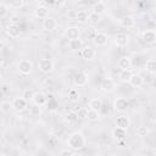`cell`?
Returning a JSON list of instances; mask_svg holds the SVG:
<instances>
[{
	"instance_id": "cell-21",
	"label": "cell",
	"mask_w": 156,
	"mask_h": 156,
	"mask_svg": "<svg viewBox=\"0 0 156 156\" xmlns=\"http://www.w3.org/2000/svg\"><path fill=\"white\" fill-rule=\"evenodd\" d=\"M133 76H134V73L132 72V69H123V71L119 72L118 78L122 83H129Z\"/></svg>"
},
{
	"instance_id": "cell-30",
	"label": "cell",
	"mask_w": 156,
	"mask_h": 156,
	"mask_svg": "<svg viewBox=\"0 0 156 156\" xmlns=\"http://www.w3.org/2000/svg\"><path fill=\"white\" fill-rule=\"evenodd\" d=\"M101 106H102V101L100 99H91L89 101V107L93 108V110H98L99 111L101 108Z\"/></svg>"
},
{
	"instance_id": "cell-12",
	"label": "cell",
	"mask_w": 156,
	"mask_h": 156,
	"mask_svg": "<svg viewBox=\"0 0 156 156\" xmlns=\"http://www.w3.org/2000/svg\"><path fill=\"white\" fill-rule=\"evenodd\" d=\"M107 41H108V37H107L106 33H104V32H96L95 33V35H94V43H95V45L104 46V45L107 44Z\"/></svg>"
},
{
	"instance_id": "cell-5",
	"label": "cell",
	"mask_w": 156,
	"mask_h": 156,
	"mask_svg": "<svg viewBox=\"0 0 156 156\" xmlns=\"http://www.w3.org/2000/svg\"><path fill=\"white\" fill-rule=\"evenodd\" d=\"M12 107H13V110H16L17 112H22V111H24L27 107H28V101L27 100H24L22 96L20 98H15L13 100H12Z\"/></svg>"
},
{
	"instance_id": "cell-20",
	"label": "cell",
	"mask_w": 156,
	"mask_h": 156,
	"mask_svg": "<svg viewBox=\"0 0 156 156\" xmlns=\"http://www.w3.org/2000/svg\"><path fill=\"white\" fill-rule=\"evenodd\" d=\"M112 136L113 139H116L117 141H122L127 138V130L126 129H122V128H115L112 130Z\"/></svg>"
},
{
	"instance_id": "cell-33",
	"label": "cell",
	"mask_w": 156,
	"mask_h": 156,
	"mask_svg": "<svg viewBox=\"0 0 156 156\" xmlns=\"http://www.w3.org/2000/svg\"><path fill=\"white\" fill-rule=\"evenodd\" d=\"M91 24H98L100 21H101V16L98 15V13H94V12H90L89 13V20H88Z\"/></svg>"
},
{
	"instance_id": "cell-1",
	"label": "cell",
	"mask_w": 156,
	"mask_h": 156,
	"mask_svg": "<svg viewBox=\"0 0 156 156\" xmlns=\"http://www.w3.org/2000/svg\"><path fill=\"white\" fill-rule=\"evenodd\" d=\"M85 144L87 140L82 132H74L67 139V145L71 150H82L85 146Z\"/></svg>"
},
{
	"instance_id": "cell-3",
	"label": "cell",
	"mask_w": 156,
	"mask_h": 156,
	"mask_svg": "<svg viewBox=\"0 0 156 156\" xmlns=\"http://www.w3.org/2000/svg\"><path fill=\"white\" fill-rule=\"evenodd\" d=\"M100 88H101V90L105 91V93H111V91H113V90L116 89V82H115L112 78L106 77V78H104V79L101 80Z\"/></svg>"
},
{
	"instance_id": "cell-37",
	"label": "cell",
	"mask_w": 156,
	"mask_h": 156,
	"mask_svg": "<svg viewBox=\"0 0 156 156\" xmlns=\"http://www.w3.org/2000/svg\"><path fill=\"white\" fill-rule=\"evenodd\" d=\"M9 5H6V4H4V2H1L0 4V17H5L6 15H7V12H9Z\"/></svg>"
},
{
	"instance_id": "cell-4",
	"label": "cell",
	"mask_w": 156,
	"mask_h": 156,
	"mask_svg": "<svg viewBox=\"0 0 156 156\" xmlns=\"http://www.w3.org/2000/svg\"><path fill=\"white\" fill-rule=\"evenodd\" d=\"M88 73L84 71H80L78 73H76L74 78H73V83L76 87H85L88 83Z\"/></svg>"
},
{
	"instance_id": "cell-11",
	"label": "cell",
	"mask_w": 156,
	"mask_h": 156,
	"mask_svg": "<svg viewBox=\"0 0 156 156\" xmlns=\"http://www.w3.org/2000/svg\"><path fill=\"white\" fill-rule=\"evenodd\" d=\"M46 102H48V95L43 91H35L34 98H33V104L41 107V106L46 105Z\"/></svg>"
},
{
	"instance_id": "cell-10",
	"label": "cell",
	"mask_w": 156,
	"mask_h": 156,
	"mask_svg": "<svg viewBox=\"0 0 156 156\" xmlns=\"http://www.w3.org/2000/svg\"><path fill=\"white\" fill-rule=\"evenodd\" d=\"M66 37L69 39V40H74V39H79L80 37V28L79 27H76V26H71L66 29L65 32Z\"/></svg>"
},
{
	"instance_id": "cell-24",
	"label": "cell",
	"mask_w": 156,
	"mask_h": 156,
	"mask_svg": "<svg viewBox=\"0 0 156 156\" xmlns=\"http://www.w3.org/2000/svg\"><path fill=\"white\" fill-rule=\"evenodd\" d=\"M129 84L133 87V88H140L143 84H144V78L140 76V74H134L129 82Z\"/></svg>"
},
{
	"instance_id": "cell-22",
	"label": "cell",
	"mask_w": 156,
	"mask_h": 156,
	"mask_svg": "<svg viewBox=\"0 0 156 156\" xmlns=\"http://www.w3.org/2000/svg\"><path fill=\"white\" fill-rule=\"evenodd\" d=\"M68 48L71 51H78L82 50L83 46V40L82 39H74V40H68Z\"/></svg>"
},
{
	"instance_id": "cell-6",
	"label": "cell",
	"mask_w": 156,
	"mask_h": 156,
	"mask_svg": "<svg viewBox=\"0 0 156 156\" xmlns=\"http://www.w3.org/2000/svg\"><path fill=\"white\" fill-rule=\"evenodd\" d=\"M128 107H129V100L126 99V98H117V99L113 101V108H115L116 111L123 112V111H126Z\"/></svg>"
},
{
	"instance_id": "cell-15",
	"label": "cell",
	"mask_w": 156,
	"mask_h": 156,
	"mask_svg": "<svg viewBox=\"0 0 156 156\" xmlns=\"http://www.w3.org/2000/svg\"><path fill=\"white\" fill-rule=\"evenodd\" d=\"M6 33H7V35H9L10 38L16 39V38H18V37L21 35L22 30H21L20 26H16V24H9L7 28H6Z\"/></svg>"
},
{
	"instance_id": "cell-36",
	"label": "cell",
	"mask_w": 156,
	"mask_h": 156,
	"mask_svg": "<svg viewBox=\"0 0 156 156\" xmlns=\"http://www.w3.org/2000/svg\"><path fill=\"white\" fill-rule=\"evenodd\" d=\"M78 118H87L88 117V108L87 107H79L77 111Z\"/></svg>"
},
{
	"instance_id": "cell-19",
	"label": "cell",
	"mask_w": 156,
	"mask_h": 156,
	"mask_svg": "<svg viewBox=\"0 0 156 156\" xmlns=\"http://www.w3.org/2000/svg\"><path fill=\"white\" fill-rule=\"evenodd\" d=\"M119 23L123 28H133L135 26V18L133 16H123L119 20Z\"/></svg>"
},
{
	"instance_id": "cell-18",
	"label": "cell",
	"mask_w": 156,
	"mask_h": 156,
	"mask_svg": "<svg viewBox=\"0 0 156 156\" xmlns=\"http://www.w3.org/2000/svg\"><path fill=\"white\" fill-rule=\"evenodd\" d=\"M115 41H116V45H117V46L124 48V46H127L128 43H129V37H128L126 33H118V34L116 35Z\"/></svg>"
},
{
	"instance_id": "cell-42",
	"label": "cell",
	"mask_w": 156,
	"mask_h": 156,
	"mask_svg": "<svg viewBox=\"0 0 156 156\" xmlns=\"http://www.w3.org/2000/svg\"><path fill=\"white\" fill-rule=\"evenodd\" d=\"M138 156H146V155H138Z\"/></svg>"
},
{
	"instance_id": "cell-41",
	"label": "cell",
	"mask_w": 156,
	"mask_h": 156,
	"mask_svg": "<svg viewBox=\"0 0 156 156\" xmlns=\"http://www.w3.org/2000/svg\"><path fill=\"white\" fill-rule=\"evenodd\" d=\"M0 156H6V155H5V154H1V155H0Z\"/></svg>"
},
{
	"instance_id": "cell-39",
	"label": "cell",
	"mask_w": 156,
	"mask_h": 156,
	"mask_svg": "<svg viewBox=\"0 0 156 156\" xmlns=\"http://www.w3.org/2000/svg\"><path fill=\"white\" fill-rule=\"evenodd\" d=\"M58 156H74V154L71 150H68V149H63V150H61Z\"/></svg>"
},
{
	"instance_id": "cell-27",
	"label": "cell",
	"mask_w": 156,
	"mask_h": 156,
	"mask_svg": "<svg viewBox=\"0 0 156 156\" xmlns=\"http://www.w3.org/2000/svg\"><path fill=\"white\" fill-rule=\"evenodd\" d=\"M68 99H69V101H72V102H77V101H79V99H80V93H79V90L78 89H71L69 91H68Z\"/></svg>"
},
{
	"instance_id": "cell-16",
	"label": "cell",
	"mask_w": 156,
	"mask_h": 156,
	"mask_svg": "<svg viewBox=\"0 0 156 156\" xmlns=\"http://www.w3.org/2000/svg\"><path fill=\"white\" fill-rule=\"evenodd\" d=\"M56 27H57V22H56L55 18L48 17V18L43 20V28L46 32H52L54 29H56Z\"/></svg>"
},
{
	"instance_id": "cell-13",
	"label": "cell",
	"mask_w": 156,
	"mask_h": 156,
	"mask_svg": "<svg viewBox=\"0 0 156 156\" xmlns=\"http://www.w3.org/2000/svg\"><path fill=\"white\" fill-rule=\"evenodd\" d=\"M80 55H82V57H83L84 60H87V61H91V60H94L96 52H95V50H94L91 46L87 45V46H84V48L80 50Z\"/></svg>"
},
{
	"instance_id": "cell-7",
	"label": "cell",
	"mask_w": 156,
	"mask_h": 156,
	"mask_svg": "<svg viewBox=\"0 0 156 156\" xmlns=\"http://www.w3.org/2000/svg\"><path fill=\"white\" fill-rule=\"evenodd\" d=\"M39 69L43 73H50L54 71V62L50 58H41L39 61Z\"/></svg>"
},
{
	"instance_id": "cell-38",
	"label": "cell",
	"mask_w": 156,
	"mask_h": 156,
	"mask_svg": "<svg viewBox=\"0 0 156 156\" xmlns=\"http://www.w3.org/2000/svg\"><path fill=\"white\" fill-rule=\"evenodd\" d=\"M23 5H24L23 0H15V1L10 2V7H13V9H21Z\"/></svg>"
},
{
	"instance_id": "cell-14",
	"label": "cell",
	"mask_w": 156,
	"mask_h": 156,
	"mask_svg": "<svg viewBox=\"0 0 156 156\" xmlns=\"http://www.w3.org/2000/svg\"><path fill=\"white\" fill-rule=\"evenodd\" d=\"M34 13H35V16H37L38 18H43V20H45V18H48L49 9L44 5V2H39L38 7L34 10Z\"/></svg>"
},
{
	"instance_id": "cell-28",
	"label": "cell",
	"mask_w": 156,
	"mask_h": 156,
	"mask_svg": "<svg viewBox=\"0 0 156 156\" xmlns=\"http://www.w3.org/2000/svg\"><path fill=\"white\" fill-rule=\"evenodd\" d=\"M65 121L67 122V123H74L77 119H78V116H77V112H74V111H68L66 115H65Z\"/></svg>"
},
{
	"instance_id": "cell-32",
	"label": "cell",
	"mask_w": 156,
	"mask_h": 156,
	"mask_svg": "<svg viewBox=\"0 0 156 156\" xmlns=\"http://www.w3.org/2000/svg\"><path fill=\"white\" fill-rule=\"evenodd\" d=\"M0 108H1V111L4 113H9L11 111V108H13L12 107V102H10V101H2L0 104Z\"/></svg>"
},
{
	"instance_id": "cell-40",
	"label": "cell",
	"mask_w": 156,
	"mask_h": 156,
	"mask_svg": "<svg viewBox=\"0 0 156 156\" xmlns=\"http://www.w3.org/2000/svg\"><path fill=\"white\" fill-rule=\"evenodd\" d=\"M9 90H10V87H9L6 83H2V85H1V91H2L4 94H6Z\"/></svg>"
},
{
	"instance_id": "cell-2",
	"label": "cell",
	"mask_w": 156,
	"mask_h": 156,
	"mask_svg": "<svg viewBox=\"0 0 156 156\" xmlns=\"http://www.w3.org/2000/svg\"><path fill=\"white\" fill-rule=\"evenodd\" d=\"M17 71L21 74H23V76H28L33 71V63H32V61H29L27 58L20 60L18 63H17Z\"/></svg>"
},
{
	"instance_id": "cell-9",
	"label": "cell",
	"mask_w": 156,
	"mask_h": 156,
	"mask_svg": "<svg viewBox=\"0 0 156 156\" xmlns=\"http://www.w3.org/2000/svg\"><path fill=\"white\" fill-rule=\"evenodd\" d=\"M130 126V119L127 115H119L116 118V127L117 128H122V129H128V127Z\"/></svg>"
},
{
	"instance_id": "cell-26",
	"label": "cell",
	"mask_w": 156,
	"mask_h": 156,
	"mask_svg": "<svg viewBox=\"0 0 156 156\" xmlns=\"http://www.w3.org/2000/svg\"><path fill=\"white\" fill-rule=\"evenodd\" d=\"M88 20H89V15H88L84 10L77 11V13H76V20H74V21H77L78 23H85Z\"/></svg>"
},
{
	"instance_id": "cell-17",
	"label": "cell",
	"mask_w": 156,
	"mask_h": 156,
	"mask_svg": "<svg viewBox=\"0 0 156 156\" xmlns=\"http://www.w3.org/2000/svg\"><path fill=\"white\" fill-rule=\"evenodd\" d=\"M107 7H106V4L104 1H98V2H94L93 6H91V12L94 13H98L100 16H102L105 12H106Z\"/></svg>"
},
{
	"instance_id": "cell-25",
	"label": "cell",
	"mask_w": 156,
	"mask_h": 156,
	"mask_svg": "<svg viewBox=\"0 0 156 156\" xmlns=\"http://www.w3.org/2000/svg\"><path fill=\"white\" fill-rule=\"evenodd\" d=\"M145 71L151 74L156 73V60L155 58H149L145 62Z\"/></svg>"
},
{
	"instance_id": "cell-31",
	"label": "cell",
	"mask_w": 156,
	"mask_h": 156,
	"mask_svg": "<svg viewBox=\"0 0 156 156\" xmlns=\"http://www.w3.org/2000/svg\"><path fill=\"white\" fill-rule=\"evenodd\" d=\"M34 94H35V93H34L32 89H24V90H23V93H22V98L29 102V101H33Z\"/></svg>"
},
{
	"instance_id": "cell-29",
	"label": "cell",
	"mask_w": 156,
	"mask_h": 156,
	"mask_svg": "<svg viewBox=\"0 0 156 156\" xmlns=\"http://www.w3.org/2000/svg\"><path fill=\"white\" fill-rule=\"evenodd\" d=\"M99 117H100V113H99L98 110H93V108H89L88 110V117H87L88 121L94 122V121H98Z\"/></svg>"
},
{
	"instance_id": "cell-23",
	"label": "cell",
	"mask_w": 156,
	"mask_h": 156,
	"mask_svg": "<svg viewBox=\"0 0 156 156\" xmlns=\"http://www.w3.org/2000/svg\"><path fill=\"white\" fill-rule=\"evenodd\" d=\"M118 67L121 68V71H123V69H130V67H132V60H130V57H128V56L121 57L118 60Z\"/></svg>"
},
{
	"instance_id": "cell-8",
	"label": "cell",
	"mask_w": 156,
	"mask_h": 156,
	"mask_svg": "<svg viewBox=\"0 0 156 156\" xmlns=\"http://www.w3.org/2000/svg\"><path fill=\"white\" fill-rule=\"evenodd\" d=\"M141 39L145 44H154L156 41V32L154 29H146L143 32Z\"/></svg>"
},
{
	"instance_id": "cell-35",
	"label": "cell",
	"mask_w": 156,
	"mask_h": 156,
	"mask_svg": "<svg viewBox=\"0 0 156 156\" xmlns=\"http://www.w3.org/2000/svg\"><path fill=\"white\" fill-rule=\"evenodd\" d=\"M40 112H41L40 106H38V105H35V104H34L33 106H29V113H30L32 116H39Z\"/></svg>"
},
{
	"instance_id": "cell-34",
	"label": "cell",
	"mask_w": 156,
	"mask_h": 156,
	"mask_svg": "<svg viewBox=\"0 0 156 156\" xmlns=\"http://www.w3.org/2000/svg\"><path fill=\"white\" fill-rule=\"evenodd\" d=\"M135 133H136V135L138 136H146L147 135V133H149V129L145 127V126H139L138 128H136V130H135Z\"/></svg>"
}]
</instances>
